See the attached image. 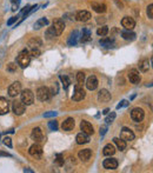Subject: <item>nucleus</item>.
<instances>
[{
    "label": "nucleus",
    "instance_id": "f257e3e1",
    "mask_svg": "<svg viewBox=\"0 0 153 173\" xmlns=\"http://www.w3.org/2000/svg\"><path fill=\"white\" fill-rule=\"evenodd\" d=\"M17 62H18V65H19L21 68H26V67L30 65V62H31L30 52H28L27 50H23V51L19 53L18 58H17Z\"/></svg>",
    "mask_w": 153,
    "mask_h": 173
},
{
    "label": "nucleus",
    "instance_id": "f03ea898",
    "mask_svg": "<svg viewBox=\"0 0 153 173\" xmlns=\"http://www.w3.org/2000/svg\"><path fill=\"white\" fill-rule=\"evenodd\" d=\"M85 96H86V92H85V90L83 87V84H76L74 86V93H73L72 99L74 101H80V100H83L85 98Z\"/></svg>",
    "mask_w": 153,
    "mask_h": 173
},
{
    "label": "nucleus",
    "instance_id": "7ed1b4c3",
    "mask_svg": "<svg viewBox=\"0 0 153 173\" xmlns=\"http://www.w3.org/2000/svg\"><path fill=\"white\" fill-rule=\"evenodd\" d=\"M20 96H21V99L20 100L26 106L33 104V101H34V94H33V92L31 90H24V91H21L20 92Z\"/></svg>",
    "mask_w": 153,
    "mask_h": 173
},
{
    "label": "nucleus",
    "instance_id": "20e7f679",
    "mask_svg": "<svg viewBox=\"0 0 153 173\" xmlns=\"http://www.w3.org/2000/svg\"><path fill=\"white\" fill-rule=\"evenodd\" d=\"M51 90L48 87H39L38 91H37V98L40 100V101H47L50 98H51Z\"/></svg>",
    "mask_w": 153,
    "mask_h": 173
},
{
    "label": "nucleus",
    "instance_id": "39448f33",
    "mask_svg": "<svg viewBox=\"0 0 153 173\" xmlns=\"http://www.w3.org/2000/svg\"><path fill=\"white\" fill-rule=\"evenodd\" d=\"M12 110H13V112H14V114H17V116H23L24 113H25V111H26V105L21 101V100H14L13 101V104H12Z\"/></svg>",
    "mask_w": 153,
    "mask_h": 173
},
{
    "label": "nucleus",
    "instance_id": "423d86ee",
    "mask_svg": "<svg viewBox=\"0 0 153 173\" xmlns=\"http://www.w3.org/2000/svg\"><path fill=\"white\" fill-rule=\"evenodd\" d=\"M31 137H32V139H33L37 144H41V143L45 141V137H44V133H42V131H41L40 127L33 128V130H32V133H31Z\"/></svg>",
    "mask_w": 153,
    "mask_h": 173
},
{
    "label": "nucleus",
    "instance_id": "0eeeda50",
    "mask_svg": "<svg viewBox=\"0 0 153 173\" xmlns=\"http://www.w3.org/2000/svg\"><path fill=\"white\" fill-rule=\"evenodd\" d=\"M21 92V84L19 81H14L10 87H8V96L14 98L17 96H19Z\"/></svg>",
    "mask_w": 153,
    "mask_h": 173
},
{
    "label": "nucleus",
    "instance_id": "6e6552de",
    "mask_svg": "<svg viewBox=\"0 0 153 173\" xmlns=\"http://www.w3.org/2000/svg\"><path fill=\"white\" fill-rule=\"evenodd\" d=\"M144 117H145V112H144V110L140 108V107H135V108H133L132 112H131V118H132L135 123L142 121Z\"/></svg>",
    "mask_w": 153,
    "mask_h": 173
},
{
    "label": "nucleus",
    "instance_id": "1a4fd4ad",
    "mask_svg": "<svg viewBox=\"0 0 153 173\" xmlns=\"http://www.w3.org/2000/svg\"><path fill=\"white\" fill-rule=\"evenodd\" d=\"M28 153H30V155H32L33 158H40L41 155H42V147H41V145L40 144H33L31 147H30V150H28Z\"/></svg>",
    "mask_w": 153,
    "mask_h": 173
},
{
    "label": "nucleus",
    "instance_id": "9d476101",
    "mask_svg": "<svg viewBox=\"0 0 153 173\" xmlns=\"http://www.w3.org/2000/svg\"><path fill=\"white\" fill-rule=\"evenodd\" d=\"M52 27H53V30H54V32H55V34H57V37H58V35H60V34L64 32V30H65V21H64L62 19H57V20L53 21Z\"/></svg>",
    "mask_w": 153,
    "mask_h": 173
},
{
    "label": "nucleus",
    "instance_id": "9b49d317",
    "mask_svg": "<svg viewBox=\"0 0 153 173\" xmlns=\"http://www.w3.org/2000/svg\"><path fill=\"white\" fill-rule=\"evenodd\" d=\"M80 130H81L85 134H87V135H92V134L94 133V128H93L92 124H90V123L86 121V120H83V121L80 123Z\"/></svg>",
    "mask_w": 153,
    "mask_h": 173
},
{
    "label": "nucleus",
    "instance_id": "f8f14e48",
    "mask_svg": "<svg viewBox=\"0 0 153 173\" xmlns=\"http://www.w3.org/2000/svg\"><path fill=\"white\" fill-rule=\"evenodd\" d=\"M120 138H121L123 140H125V141H131V140L134 139V133H133V131H131L130 128L124 127V128L121 130V132H120Z\"/></svg>",
    "mask_w": 153,
    "mask_h": 173
},
{
    "label": "nucleus",
    "instance_id": "ddd939ff",
    "mask_svg": "<svg viewBox=\"0 0 153 173\" xmlns=\"http://www.w3.org/2000/svg\"><path fill=\"white\" fill-rule=\"evenodd\" d=\"M121 25H123L126 30L132 31V30L135 27V21H134V19L131 18V17H124L123 20H121Z\"/></svg>",
    "mask_w": 153,
    "mask_h": 173
},
{
    "label": "nucleus",
    "instance_id": "4468645a",
    "mask_svg": "<svg viewBox=\"0 0 153 173\" xmlns=\"http://www.w3.org/2000/svg\"><path fill=\"white\" fill-rule=\"evenodd\" d=\"M86 87L90 91H94L98 87V79H97L96 75H91V77L87 78V80H86Z\"/></svg>",
    "mask_w": 153,
    "mask_h": 173
},
{
    "label": "nucleus",
    "instance_id": "2eb2a0df",
    "mask_svg": "<svg viewBox=\"0 0 153 173\" xmlns=\"http://www.w3.org/2000/svg\"><path fill=\"white\" fill-rule=\"evenodd\" d=\"M128 80L132 84L137 85V84H139L141 81V77H140V74H139V72L137 69H131L128 72Z\"/></svg>",
    "mask_w": 153,
    "mask_h": 173
},
{
    "label": "nucleus",
    "instance_id": "dca6fc26",
    "mask_svg": "<svg viewBox=\"0 0 153 173\" xmlns=\"http://www.w3.org/2000/svg\"><path fill=\"white\" fill-rule=\"evenodd\" d=\"M104 168L106 169H115L118 167V160L114 158H110V159H105L103 162Z\"/></svg>",
    "mask_w": 153,
    "mask_h": 173
},
{
    "label": "nucleus",
    "instance_id": "f3484780",
    "mask_svg": "<svg viewBox=\"0 0 153 173\" xmlns=\"http://www.w3.org/2000/svg\"><path fill=\"white\" fill-rule=\"evenodd\" d=\"M111 93L107 91V90H105V89H103L99 93H98V100H99V103H108L110 100H111Z\"/></svg>",
    "mask_w": 153,
    "mask_h": 173
},
{
    "label": "nucleus",
    "instance_id": "a211bd4d",
    "mask_svg": "<svg viewBox=\"0 0 153 173\" xmlns=\"http://www.w3.org/2000/svg\"><path fill=\"white\" fill-rule=\"evenodd\" d=\"M75 18H76L78 21L85 23V21H89L91 19V13L89 11H79V12H76Z\"/></svg>",
    "mask_w": 153,
    "mask_h": 173
},
{
    "label": "nucleus",
    "instance_id": "6ab92c4d",
    "mask_svg": "<svg viewBox=\"0 0 153 173\" xmlns=\"http://www.w3.org/2000/svg\"><path fill=\"white\" fill-rule=\"evenodd\" d=\"M78 38H79V32L76 31V30L72 31L71 34H69V38H68V40H67L68 46H75L76 43H78Z\"/></svg>",
    "mask_w": 153,
    "mask_h": 173
},
{
    "label": "nucleus",
    "instance_id": "aec40b11",
    "mask_svg": "<svg viewBox=\"0 0 153 173\" xmlns=\"http://www.w3.org/2000/svg\"><path fill=\"white\" fill-rule=\"evenodd\" d=\"M74 119L73 118H67L65 121H62V125H61V128L64 131H72L74 128Z\"/></svg>",
    "mask_w": 153,
    "mask_h": 173
},
{
    "label": "nucleus",
    "instance_id": "412c9836",
    "mask_svg": "<svg viewBox=\"0 0 153 173\" xmlns=\"http://www.w3.org/2000/svg\"><path fill=\"white\" fill-rule=\"evenodd\" d=\"M78 157H79V159H81L83 161H87L91 157H92V151L90 150V148H85V150H81V151H79V153H78Z\"/></svg>",
    "mask_w": 153,
    "mask_h": 173
},
{
    "label": "nucleus",
    "instance_id": "4be33fe9",
    "mask_svg": "<svg viewBox=\"0 0 153 173\" xmlns=\"http://www.w3.org/2000/svg\"><path fill=\"white\" fill-rule=\"evenodd\" d=\"M8 101L4 98V97H0V114H6L8 112Z\"/></svg>",
    "mask_w": 153,
    "mask_h": 173
},
{
    "label": "nucleus",
    "instance_id": "5701e85b",
    "mask_svg": "<svg viewBox=\"0 0 153 173\" xmlns=\"http://www.w3.org/2000/svg\"><path fill=\"white\" fill-rule=\"evenodd\" d=\"M91 6H92L93 11H96L97 13H105V12H106V10H107L106 5H105V4H103V3H92V4H91Z\"/></svg>",
    "mask_w": 153,
    "mask_h": 173
},
{
    "label": "nucleus",
    "instance_id": "b1692460",
    "mask_svg": "<svg viewBox=\"0 0 153 173\" xmlns=\"http://www.w3.org/2000/svg\"><path fill=\"white\" fill-rule=\"evenodd\" d=\"M79 39H80L81 43H89V41L92 39V33H91V31H90L89 28H84L83 32H81V35L79 37Z\"/></svg>",
    "mask_w": 153,
    "mask_h": 173
},
{
    "label": "nucleus",
    "instance_id": "393cba45",
    "mask_svg": "<svg viewBox=\"0 0 153 173\" xmlns=\"http://www.w3.org/2000/svg\"><path fill=\"white\" fill-rule=\"evenodd\" d=\"M75 140H76V144L84 145V144H87V143L90 141V138H89L87 134H85L84 132H81V133H79V134H76Z\"/></svg>",
    "mask_w": 153,
    "mask_h": 173
},
{
    "label": "nucleus",
    "instance_id": "a878e982",
    "mask_svg": "<svg viewBox=\"0 0 153 173\" xmlns=\"http://www.w3.org/2000/svg\"><path fill=\"white\" fill-rule=\"evenodd\" d=\"M114 153H115V147H114L112 144H107V145L104 147V150H103V154L106 155V157H111V155H113Z\"/></svg>",
    "mask_w": 153,
    "mask_h": 173
},
{
    "label": "nucleus",
    "instance_id": "bb28decb",
    "mask_svg": "<svg viewBox=\"0 0 153 173\" xmlns=\"http://www.w3.org/2000/svg\"><path fill=\"white\" fill-rule=\"evenodd\" d=\"M99 44L104 47H113L114 46V39L113 38H103L99 40Z\"/></svg>",
    "mask_w": 153,
    "mask_h": 173
},
{
    "label": "nucleus",
    "instance_id": "cd10ccee",
    "mask_svg": "<svg viewBox=\"0 0 153 173\" xmlns=\"http://www.w3.org/2000/svg\"><path fill=\"white\" fill-rule=\"evenodd\" d=\"M48 25V20L46 19V18H40V19H38L37 21H35V24H34V30H40L41 27H45V26H47Z\"/></svg>",
    "mask_w": 153,
    "mask_h": 173
},
{
    "label": "nucleus",
    "instance_id": "c85d7f7f",
    "mask_svg": "<svg viewBox=\"0 0 153 173\" xmlns=\"http://www.w3.org/2000/svg\"><path fill=\"white\" fill-rule=\"evenodd\" d=\"M121 37L125 39V40H130V41H132V40H134L135 39V33L134 32H132V31H124V32H121Z\"/></svg>",
    "mask_w": 153,
    "mask_h": 173
},
{
    "label": "nucleus",
    "instance_id": "c756f323",
    "mask_svg": "<svg viewBox=\"0 0 153 173\" xmlns=\"http://www.w3.org/2000/svg\"><path fill=\"white\" fill-rule=\"evenodd\" d=\"M113 141H114V144L117 145L118 150L124 151V150L126 148V141H125V140H123L121 138H114V139H113Z\"/></svg>",
    "mask_w": 153,
    "mask_h": 173
},
{
    "label": "nucleus",
    "instance_id": "7c9ffc66",
    "mask_svg": "<svg viewBox=\"0 0 153 173\" xmlns=\"http://www.w3.org/2000/svg\"><path fill=\"white\" fill-rule=\"evenodd\" d=\"M148 68H149V62L147 59H142L139 61V69L141 72H147Z\"/></svg>",
    "mask_w": 153,
    "mask_h": 173
},
{
    "label": "nucleus",
    "instance_id": "2f4dec72",
    "mask_svg": "<svg viewBox=\"0 0 153 173\" xmlns=\"http://www.w3.org/2000/svg\"><path fill=\"white\" fill-rule=\"evenodd\" d=\"M55 37H57V34H55L53 27H48L47 31L45 32V38H46L47 40H53Z\"/></svg>",
    "mask_w": 153,
    "mask_h": 173
},
{
    "label": "nucleus",
    "instance_id": "473e14b6",
    "mask_svg": "<svg viewBox=\"0 0 153 173\" xmlns=\"http://www.w3.org/2000/svg\"><path fill=\"white\" fill-rule=\"evenodd\" d=\"M59 78H60V80H61V82H62L64 89L67 90V89L69 87V85H71V80H69V78H68L67 75H60Z\"/></svg>",
    "mask_w": 153,
    "mask_h": 173
},
{
    "label": "nucleus",
    "instance_id": "72a5a7b5",
    "mask_svg": "<svg viewBox=\"0 0 153 173\" xmlns=\"http://www.w3.org/2000/svg\"><path fill=\"white\" fill-rule=\"evenodd\" d=\"M28 46L31 47V48H38L39 46H41V41L39 40V39H31L30 41H28Z\"/></svg>",
    "mask_w": 153,
    "mask_h": 173
},
{
    "label": "nucleus",
    "instance_id": "f704fd0d",
    "mask_svg": "<svg viewBox=\"0 0 153 173\" xmlns=\"http://www.w3.org/2000/svg\"><path fill=\"white\" fill-rule=\"evenodd\" d=\"M108 33V27L107 26H101L97 30V34L100 35V37H105L106 34Z\"/></svg>",
    "mask_w": 153,
    "mask_h": 173
},
{
    "label": "nucleus",
    "instance_id": "c9c22d12",
    "mask_svg": "<svg viewBox=\"0 0 153 173\" xmlns=\"http://www.w3.org/2000/svg\"><path fill=\"white\" fill-rule=\"evenodd\" d=\"M76 81H78L79 84H84V81H85V73L84 72H78L76 73Z\"/></svg>",
    "mask_w": 153,
    "mask_h": 173
},
{
    "label": "nucleus",
    "instance_id": "e433bc0d",
    "mask_svg": "<svg viewBox=\"0 0 153 173\" xmlns=\"http://www.w3.org/2000/svg\"><path fill=\"white\" fill-rule=\"evenodd\" d=\"M115 117H117L115 112H111V114H108V116L105 118V121H106L107 124H111V123H113V121H114Z\"/></svg>",
    "mask_w": 153,
    "mask_h": 173
},
{
    "label": "nucleus",
    "instance_id": "4c0bfd02",
    "mask_svg": "<svg viewBox=\"0 0 153 173\" xmlns=\"http://www.w3.org/2000/svg\"><path fill=\"white\" fill-rule=\"evenodd\" d=\"M64 162H65V160H64L62 154H57V157H55V164H57L58 166H62Z\"/></svg>",
    "mask_w": 153,
    "mask_h": 173
},
{
    "label": "nucleus",
    "instance_id": "58836bf2",
    "mask_svg": "<svg viewBox=\"0 0 153 173\" xmlns=\"http://www.w3.org/2000/svg\"><path fill=\"white\" fill-rule=\"evenodd\" d=\"M146 13H147V17H148V19H153V5H152V4H149V5L147 6Z\"/></svg>",
    "mask_w": 153,
    "mask_h": 173
},
{
    "label": "nucleus",
    "instance_id": "ea45409f",
    "mask_svg": "<svg viewBox=\"0 0 153 173\" xmlns=\"http://www.w3.org/2000/svg\"><path fill=\"white\" fill-rule=\"evenodd\" d=\"M48 127L52 130V131H57L58 130V121L57 120H51L48 123Z\"/></svg>",
    "mask_w": 153,
    "mask_h": 173
},
{
    "label": "nucleus",
    "instance_id": "a19ab883",
    "mask_svg": "<svg viewBox=\"0 0 153 173\" xmlns=\"http://www.w3.org/2000/svg\"><path fill=\"white\" fill-rule=\"evenodd\" d=\"M7 71L11 72V73L16 72V71H17V64H14V62H10V64L7 65Z\"/></svg>",
    "mask_w": 153,
    "mask_h": 173
},
{
    "label": "nucleus",
    "instance_id": "79ce46f5",
    "mask_svg": "<svg viewBox=\"0 0 153 173\" xmlns=\"http://www.w3.org/2000/svg\"><path fill=\"white\" fill-rule=\"evenodd\" d=\"M11 4H12V11H17L20 5V0H11Z\"/></svg>",
    "mask_w": 153,
    "mask_h": 173
},
{
    "label": "nucleus",
    "instance_id": "37998d69",
    "mask_svg": "<svg viewBox=\"0 0 153 173\" xmlns=\"http://www.w3.org/2000/svg\"><path fill=\"white\" fill-rule=\"evenodd\" d=\"M30 55H33V57H39L40 55V51L39 48H32L31 50V54Z\"/></svg>",
    "mask_w": 153,
    "mask_h": 173
},
{
    "label": "nucleus",
    "instance_id": "c03bdc74",
    "mask_svg": "<svg viewBox=\"0 0 153 173\" xmlns=\"http://www.w3.org/2000/svg\"><path fill=\"white\" fill-rule=\"evenodd\" d=\"M58 113L57 112H54V111H50V112H46L45 114H44V117L45 118H52V117H55Z\"/></svg>",
    "mask_w": 153,
    "mask_h": 173
},
{
    "label": "nucleus",
    "instance_id": "a18cd8bd",
    "mask_svg": "<svg viewBox=\"0 0 153 173\" xmlns=\"http://www.w3.org/2000/svg\"><path fill=\"white\" fill-rule=\"evenodd\" d=\"M4 144H5L7 147H12V139H11L10 137H6V138L4 139Z\"/></svg>",
    "mask_w": 153,
    "mask_h": 173
},
{
    "label": "nucleus",
    "instance_id": "49530a36",
    "mask_svg": "<svg viewBox=\"0 0 153 173\" xmlns=\"http://www.w3.org/2000/svg\"><path fill=\"white\" fill-rule=\"evenodd\" d=\"M106 132H107V125H101V127H100V135L104 137L106 134Z\"/></svg>",
    "mask_w": 153,
    "mask_h": 173
},
{
    "label": "nucleus",
    "instance_id": "de8ad7c7",
    "mask_svg": "<svg viewBox=\"0 0 153 173\" xmlns=\"http://www.w3.org/2000/svg\"><path fill=\"white\" fill-rule=\"evenodd\" d=\"M51 94H52V96H55V94H58V84H54L53 89H52V91H51Z\"/></svg>",
    "mask_w": 153,
    "mask_h": 173
},
{
    "label": "nucleus",
    "instance_id": "09e8293b",
    "mask_svg": "<svg viewBox=\"0 0 153 173\" xmlns=\"http://www.w3.org/2000/svg\"><path fill=\"white\" fill-rule=\"evenodd\" d=\"M127 105H128V103H127L126 100H121V101H120V104H118L117 108L119 110V108H121V107H124V106H127Z\"/></svg>",
    "mask_w": 153,
    "mask_h": 173
},
{
    "label": "nucleus",
    "instance_id": "8fccbe9b",
    "mask_svg": "<svg viewBox=\"0 0 153 173\" xmlns=\"http://www.w3.org/2000/svg\"><path fill=\"white\" fill-rule=\"evenodd\" d=\"M17 19H18V17H12V18H11V19H10V20L7 21V25H8V26L13 25V24H14V23L17 21Z\"/></svg>",
    "mask_w": 153,
    "mask_h": 173
},
{
    "label": "nucleus",
    "instance_id": "3c124183",
    "mask_svg": "<svg viewBox=\"0 0 153 173\" xmlns=\"http://www.w3.org/2000/svg\"><path fill=\"white\" fill-rule=\"evenodd\" d=\"M105 21H106L105 17H98V18H97V23H98V24H104Z\"/></svg>",
    "mask_w": 153,
    "mask_h": 173
},
{
    "label": "nucleus",
    "instance_id": "603ef678",
    "mask_svg": "<svg viewBox=\"0 0 153 173\" xmlns=\"http://www.w3.org/2000/svg\"><path fill=\"white\" fill-rule=\"evenodd\" d=\"M0 157H12L10 153L7 152H4V151H0Z\"/></svg>",
    "mask_w": 153,
    "mask_h": 173
},
{
    "label": "nucleus",
    "instance_id": "864d4df0",
    "mask_svg": "<svg viewBox=\"0 0 153 173\" xmlns=\"http://www.w3.org/2000/svg\"><path fill=\"white\" fill-rule=\"evenodd\" d=\"M24 172H28V173H33V171H32V169H30V168H24Z\"/></svg>",
    "mask_w": 153,
    "mask_h": 173
},
{
    "label": "nucleus",
    "instance_id": "5fc2aeb1",
    "mask_svg": "<svg viewBox=\"0 0 153 173\" xmlns=\"http://www.w3.org/2000/svg\"><path fill=\"white\" fill-rule=\"evenodd\" d=\"M115 3H117V5H118V6H119V7H120V9H123V7H124V6H123V4H121V3H119V1H117V0H115Z\"/></svg>",
    "mask_w": 153,
    "mask_h": 173
},
{
    "label": "nucleus",
    "instance_id": "6e6d98bb",
    "mask_svg": "<svg viewBox=\"0 0 153 173\" xmlns=\"http://www.w3.org/2000/svg\"><path fill=\"white\" fill-rule=\"evenodd\" d=\"M5 133H14V130H13V128H11V130H8V131H6Z\"/></svg>",
    "mask_w": 153,
    "mask_h": 173
},
{
    "label": "nucleus",
    "instance_id": "4d7b16f0",
    "mask_svg": "<svg viewBox=\"0 0 153 173\" xmlns=\"http://www.w3.org/2000/svg\"><path fill=\"white\" fill-rule=\"evenodd\" d=\"M108 112H110V110H108V108H106V110H104V112H103V113H104V114H107Z\"/></svg>",
    "mask_w": 153,
    "mask_h": 173
}]
</instances>
